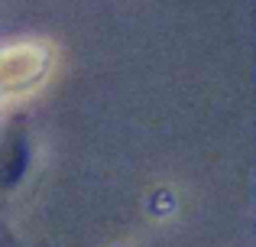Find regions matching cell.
Masks as SVG:
<instances>
[{
  "instance_id": "1",
  "label": "cell",
  "mask_w": 256,
  "mask_h": 247,
  "mask_svg": "<svg viewBox=\"0 0 256 247\" xmlns=\"http://www.w3.org/2000/svg\"><path fill=\"white\" fill-rule=\"evenodd\" d=\"M23 169H26V143L20 137H10V143L0 153V185H13Z\"/></svg>"
}]
</instances>
